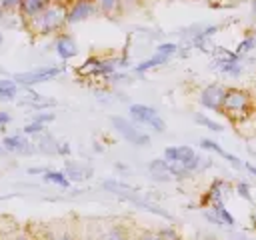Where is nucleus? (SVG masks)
Wrapping results in <instances>:
<instances>
[{"mask_svg":"<svg viewBox=\"0 0 256 240\" xmlns=\"http://www.w3.org/2000/svg\"><path fill=\"white\" fill-rule=\"evenodd\" d=\"M256 110V102L252 98V92L246 88H228L222 104V114L228 116L232 122L242 124L248 120Z\"/></svg>","mask_w":256,"mask_h":240,"instance_id":"nucleus-1","label":"nucleus"},{"mask_svg":"<svg viewBox=\"0 0 256 240\" xmlns=\"http://www.w3.org/2000/svg\"><path fill=\"white\" fill-rule=\"evenodd\" d=\"M66 12H68V8L64 4L52 2L44 12H40L34 18H30L28 20V26H30V30H34L36 34H42V36L54 34V32H58V30L64 28V24H66Z\"/></svg>","mask_w":256,"mask_h":240,"instance_id":"nucleus-2","label":"nucleus"},{"mask_svg":"<svg viewBox=\"0 0 256 240\" xmlns=\"http://www.w3.org/2000/svg\"><path fill=\"white\" fill-rule=\"evenodd\" d=\"M128 114H130V120H134L138 126H148L156 134H164L166 132V122L160 118L158 110L148 106V104H130L128 106Z\"/></svg>","mask_w":256,"mask_h":240,"instance_id":"nucleus-3","label":"nucleus"},{"mask_svg":"<svg viewBox=\"0 0 256 240\" xmlns=\"http://www.w3.org/2000/svg\"><path fill=\"white\" fill-rule=\"evenodd\" d=\"M110 122H112V128L126 142H130L132 146H140V148L150 146V134H146L144 130H140L134 120H128V118H122V116H112Z\"/></svg>","mask_w":256,"mask_h":240,"instance_id":"nucleus-4","label":"nucleus"},{"mask_svg":"<svg viewBox=\"0 0 256 240\" xmlns=\"http://www.w3.org/2000/svg\"><path fill=\"white\" fill-rule=\"evenodd\" d=\"M62 72H64V66H40V68L28 70V72H18V74H14V80H16L18 84H24V86H34V84H42V82L54 80V78H58Z\"/></svg>","mask_w":256,"mask_h":240,"instance_id":"nucleus-5","label":"nucleus"},{"mask_svg":"<svg viewBox=\"0 0 256 240\" xmlns=\"http://www.w3.org/2000/svg\"><path fill=\"white\" fill-rule=\"evenodd\" d=\"M176 52H178V44H174V42H162V44L156 46V52H154L150 58H146V60H142L140 64L134 66V72L142 74V72H148V70H152V68H156V66H162V64H166Z\"/></svg>","mask_w":256,"mask_h":240,"instance_id":"nucleus-6","label":"nucleus"},{"mask_svg":"<svg viewBox=\"0 0 256 240\" xmlns=\"http://www.w3.org/2000/svg\"><path fill=\"white\" fill-rule=\"evenodd\" d=\"M226 86L220 82H212L208 86H204L200 90L198 102L202 104V108L212 110V112H222V104H224V96H226Z\"/></svg>","mask_w":256,"mask_h":240,"instance_id":"nucleus-7","label":"nucleus"},{"mask_svg":"<svg viewBox=\"0 0 256 240\" xmlns=\"http://www.w3.org/2000/svg\"><path fill=\"white\" fill-rule=\"evenodd\" d=\"M120 60H110V58H88L80 68L78 74L84 76H112L116 72V68Z\"/></svg>","mask_w":256,"mask_h":240,"instance_id":"nucleus-8","label":"nucleus"},{"mask_svg":"<svg viewBox=\"0 0 256 240\" xmlns=\"http://www.w3.org/2000/svg\"><path fill=\"white\" fill-rule=\"evenodd\" d=\"M98 2L96 0H74L70 6H68V12H66V24H78V22H84L88 20L90 16H94L98 12Z\"/></svg>","mask_w":256,"mask_h":240,"instance_id":"nucleus-9","label":"nucleus"},{"mask_svg":"<svg viewBox=\"0 0 256 240\" xmlns=\"http://www.w3.org/2000/svg\"><path fill=\"white\" fill-rule=\"evenodd\" d=\"M54 50L60 60H70L78 54V44L70 34H58L54 40Z\"/></svg>","mask_w":256,"mask_h":240,"instance_id":"nucleus-10","label":"nucleus"},{"mask_svg":"<svg viewBox=\"0 0 256 240\" xmlns=\"http://www.w3.org/2000/svg\"><path fill=\"white\" fill-rule=\"evenodd\" d=\"M2 148L8 150V152H16V154H24V152H32V150H34L24 134H10V136H4Z\"/></svg>","mask_w":256,"mask_h":240,"instance_id":"nucleus-11","label":"nucleus"},{"mask_svg":"<svg viewBox=\"0 0 256 240\" xmlns=\"http://www.w3.org/2000/svg\"><path fill=\"white\" fill-rule=\"evenodd\" d=\"M148 172H150V176H152L154 180H158V182H170V180H174V174H172V170H170V164H168L164 158L152 160V162L148 164Z\"/></svg>","mask_w":256,"mask_h":240,"instance_id":"nucleus-12","label":"nucleus"},{"mask_svg":"<svg viewBox=\"0 0 256 240\" xmlns=\"http://www.w3.org/2000/svg\"><path fill=\"white\" fill-rule=\"evenodd\" d=\"M52 2H54V0H22V4H20L22 16H24L26 20H30V18L38 16L40 12H44Z\"/></svg>","mask_w":256,"mask_h":240,"instance_id":"nucleus-13","label":"nucleus"},{"mask_svg":"<svg viewBox=\"0 0 256 240\" xmlns=\"http://www.w3.org/2000/svg\"><path fill=\"white\" fill-rule=\"evenodd\" d=\"M228 192V184L224 180H214L212 186L208 188L206 196H204V204H214V202H224Z\"/></svg>","mask_w":256,"mask_h":240,"instance_id":"nucleus-14","label":"nucleus"},{"mask_svg":"<svg viewBox=\"0 0 256 240\" xmlns=\"http://www.w3.org/2000/svg\"><path fill=\"white\" fill-rule=\"evenodd\" d=\"M64 172H66V176L70 178V182H82V180H86V178L92 174L90 168H82V166L76 164V162H66Z\"/></svg>","mask_w":256,"mask_h":240,"instance_id":"nucleus-15","label":"nucleus"},{"mask_svg":"<svg viewBox=\"0 0 256 240\" xmlns=\"http://www.w3.org/2000/svg\"><path fill=\"white\" fill-rule=\"evenodd\" d=\"M42 180L44 182H50V184H56L60 188H68L70 186V178L66 176L64 170H46L42 174Z\"/></svg>","mask_w":256,"mask_h":240,"instance_id":"nucleus-16","label":"nucleus"},{"mask_svg":"<svg viewBox=\"0 0 256 240\" xmlns=\"http://www.w3.org/2000/svg\"><path fill=\"white\" fill-rule=\"evenodd\" d=\"M16 94H18V82H16L14 78H12V80H8V78L0 80V100H2V102L14 100Z\"/></svg>","mask_w":256,"mask_h":240,"instance_id":"nucleus-17","label":"nucleus"},{"mask_svg":"<svg viewBox=\"0 0 256 240\" xmlns=\"http://www.w3.org/2000/svg\"><path fill=\"white\" fill-rule=\"evenodd\" d=\"M210 208L214 210V214L220 218V222L224 226H236V218L230 214V210L226 208L224 202H214V204H210Z\"/></svg>","mask_w":256,"mask_h":240,"instance_id":"nucleus-18","label":"nucleus"},{"mask_svg":"<svg viewBox=\"0 0 256 240\" xmlns=\"http://www.w3.org/2000/svg\"><path fill=\"white\" fill-rule=\"evenodd\" d=\"M96 240H130V238H128V232L122 226H110Z\"/></svg>","mask_w":256,"mask_h":240,"instance_id":"nucleus-19","label":"nucleus"},{"mask_svg":"<svg viewBox=\"0 0 256 240\" xmlns=\"http://www.w3.org/2000/svg\"><path fill=\"white\" fill-rule=\"evenodd\" d=\"M58 148H60V142L54 140L50 134H42V140L38 142V150L44 152V154H58Z\"/></svg>","mask_w":256,"mask_h":240,"instance_id":"nucleus-20","label":"nucleus"},{"mask_svg":"<svg viewBox=\"0 0 256 240\" xmlns=\"http://www.w3.org/2000/svg\"><path fill=\"white\" fill-rule=\"evenodd\" d=\"M254 48H256V36H254V32H250V34H248V36H246V38H244V40L234 48V52L242 58V56H246L248 52H252Z\"/></svg>","mask_w":256,"mask_h":240,"instance_id":"nucleus-21","label":"nucleus"},{"mask_svg":"<svg viewBox=\"0 0 256 240\" xmlns=\"http://www.w3.org/2000/svg\"><path fill=\"white\" fill-rule=\"evenodd\" d=\"M194 122L200 124V126H204V128H208V130H212V132H222L224 130L220 122H216V120H212V118H208L206 114H200V112L194 114Z\"/></svg>","mask_w":256,"mask_h":240,"instance_id":"nucleus-22","label":"nucleus"},{"mask_svg":"<svg viewBox=\"0 0 256 240\" xmlns=\"http://www.w3.org/2000/svg\"><path fill=\"white\" fill-rule=\"evenodd\" d=\"M200 148H202V150H208V152H214V154H218V156H224V152H226L218 142H214V140H210V138H202V140H200Z\"/></svg>","mask_w":256,"mask_h":240,"instance_id":"nucleus-23","label":"nucleus"},{"mask_svg":"<svg viewBox=\"0 0 256 240\" xmlns=\"http://www.w3.org/2000/svg\"><path fill=\"white\" fill-rule=\"evenodd\" d=\"M44 130H46V124H42V122H36V120H32V122H28L26 126H24V134L26 136H36V134H44Z\"/></svg>","mask_w":256,"mask_h":240,"instance_id":"nucleus-24","label":"nucleus"},{"mask_svg":"<svg viewBox=\"0 0 256 240\" xmlns=\"http://www.w3.org/2000/svg\"><path fill=\"white\" fill-rule=\"evenodd\" d=\"M96 2H98V8L106 14H112L120 4V0H96Z\"/></svg>","mask_w":256,"mask_h":240,"instance_id":"nucleus-25","label":"nucleus"},{"mask_svg":"<svg viewBox=\"0 0 256 240\" xmlns=\"http://www.w3.org/2000/svg\"><path fill=\"white\" fill-rule=\"evenodd\" d=\"M234 170H244V160H240L238 156H234V154H230V152H224V156H222Z\"/></svg>","mask_w":256,"mask_h":240,"instance_id":"nucleus-26","label":"nucleus"},{"mask_svg":"<svg viewBox=\"0 0 256 240\" xmlns=\"http://www.w3.org/2000/svg\"><path fill=\"white\" fill-rule=\"evenodd\" d=\"M236 194H238L240 198H244L246 202H252V192H250V186H248L246 182H238V184H236Z\"/></svg>","mask_w":256,"mask_h":240,"instance_id":"nucleus-27","label":"nucleus"},{"mask_svg":"<svg viewBox=\"0 0 256 240\" xmlns=\"http://www.w3.org/2000/svg\"><path fill=\"white\" fill-rule=\"evenodd\" d=\"M158 234H160L164 240H180V234H178L172 226H164V228H160Z\"/></svg>","mask_w":256,"mask_h":240,"instance_id":"nucleus-28","label":"nucleus"},{"mask_svg":"<svg viewBox=\"0 0 256 240\" xmlns=\"http://www.w3.org/2000/svg\"><path fill=\"white\" fill-rule=\"evenodd\" d=\"M54 118H56L54 112H40V114L34 116V120H36V122H42V124H48V122H52Z\"/></svg>","mask_w":256,"mask_h":240,"instance_id":"nucleus-29","label":"nucleus"},{"mask_svg":"<svg viewBox=\"0 0 256 240\" xmlns=\"http://www.w3.org/2000/svg\"><path fill=\"white\" fill-rule=\"evenodd\" d=\"M20 4H22V0H0V8L2 10H12V8L20 6Z\"/></svg>","mask_w":256,"mask_h":240,"instance_id":"nucleus-30","label":"nucleus"},{"mask_svg":"<svg viewBox=\"0 0 256 240\" xmlns=\"http://www.w3.org/2000/svg\"><path fill=\"white\" fill-rule=\"evenodd\" d=\"M136 240H164V238H162L158 232H142Z\"/></svg>","mask_w":256,"mask_h":240,"instance_id":"nucleus-31","label":"nucleus"},{"mask_svg":"<svg viewBox=\"0 0 256 240\" xmlns=\"http://www.w3.org/2000/svg\"><path fill=\"white\" fill-rule=\"evenodd\" d=\"M12 120V116L8 114V112H4V110H0V128H4L8 122Z\"/></svg>","mask_w":256,"mask_h":240,"instance_id":"nucleus-32","label":"nucleus"},{"mask_svg":"<svg viewBox=\"0 0 256 240\" xmlns=\"http://www.w3.org/2000/svg\"><path fill=\"white\" fill-rule=\"evenodd\" d=\"M52 240H76V238H74L70 232H60V234H56Z\"/></svg>","mask_w":256,"mask_h":240,"instance_id":"nucleus-33","label":"nucleus"},{"mask_svg":"<svg viewBox=\"0 0 256 240\" xmlns=\"http://www.w3.org/2000/svg\"><path fill=\"white\" fill-rule=\"evenodd\" d=\"M244 170H246L248 174L256 176V166H254V164H250V162H244Z\"/></svg>","mask_w":256,"mask_h":240,"instance_id":"nucleus-34","label":"nucleus"},{"mask_svg":"<svg viewBox=\"0 0 256 240\" xmlns=\"http://www.w3.org/2000/svg\"><path fill=\"white\" fill-rule=\"evenodd\" d=\"M46 168H28V174H44Z\"/></svg>","mask_w":256,"mask_h":240,"instance_id":"nucleus-35","label":"nucleus"},{"mask_svg":"<svg viewBox=\"0 0 256 240\" xmlns=\"http://www.w3.org/2000/svg\"><path fill=\"white\" fill-rule=\"evenodd\" d=\"M250 222H252V228L256 230V210H252V212H250Z\"/></svg>","mask_w":256,"mask_h":240,"instance_id":"nucleus-36","label":"nucleus"},{"mask_svg":"<svg viewBox=\"0 0 256 240\" xmlns=\"http://www.w3.org/2000/svg\"><path fill=\"white\" fill-rule=\"evenodd\" d=\"M244 122H246V120H244ZM248 122H252V124H254V128H256V110H254V114L248 118Z\"/></svg>","mask_w":256,"mask_h":240,"instance_id":"nucleus-37","label":"nucleus"},{"mask_svg":"<svg viewBox=\"0 0 256 240\" xmlns=\"http://www.w3.org/2000/svg\"><path fill=\"white\" fill-rule=\"evenodd\" d=\"M250 8H252V14H256V0H250Z\"/></svg>","mask_w":256,"mask_h":240,"instance_id":"nucleus-38","label":"nucleus"},{"mask_svg":"<svg viewBox=\"0 0 256 240\" xmlns=\"http://www.w3.org/2000/svg\"><path fill=\"white\" fill-rule=\"evenodd\" d=\"M234 240H250V238H246L244 234H236V236H234Z\"/></svg>","mask_w":256,"mask_h":240,"instance_id":"nucleus-39","label":"nucleus"},{"mask_svg":"<svg viewBox=\"0 0 256 240\" xmlns=\"http://www.w3.org/2000/svg\"><path fill=\"white\" fill-rule=\"evenodd\" d=\"M250 92H252V98H254V102H256V82L252 84V90H250Z\"/></svg>","mask_w":256,"mask_h":240,"instance_id":"nucleus-40","label":"nucleus"},{"mask_svg":"<svg viewBox=\"0 0 256 240\" xmlns=\"http://www.w3.org/2000/svg\"><path fill=\"white\" fill-rule=\"evenodd\" d=\"M54 2H58V4H66L68 0H54Z\"/></svg>","mask_w":256,"mask_h":240,"instance_id":"nucleus-41","label":"nucleus"},{"mask_svg":"<svg viewBox=\"0 0 256 240\" xmlns=\"http://www.w3.org/2000/svg\"><path fill=\"white\" fill-rule=\"evenodd\" d=\"M2 42H4V36H2V32H0V44H2Z\"/></svg>","mask_w":256,"mask_h":240,"instance_id":"nucleus-42","label":"nucleus"},{"mask_svg":"<svg viewBox=\"0 0 256 240\" xmlns=\"http://www.w3.org/2000/svg\"><path fill=\"white\" fill-rule=\"evenodd\" d=\"M18 240H28V238L26 236H18Z\"/></svg>","mask_w":256,"mask_h":240,"instance_id":"nucleus-43","label":"nucleus"},{"mask_svg":"<svg viewBox=\"0 0 256 240\" xmlns=\"http://www.w3.org/2000/svg\"><path fill=\"white\" fill-rule=\"evenodd\" d=\"M254 30H256V28H254Z\"/></svg>","mask_w":256,"mask_h":240,"instance_id":"nucleus-44","label":"nucleus"}]
</instances>
